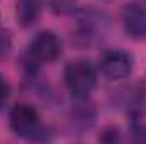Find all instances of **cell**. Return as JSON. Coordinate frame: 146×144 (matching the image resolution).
<instances>
[{
  "instance_id": "cell-1",
  "label": "cell",
  "mask_w": 146,
  "mask_h": 144,
  "mask_svg": "<svg viewBox=\"0 0 146 144\" xmlns=\"http://www.w3.org/2000/svg\"><path fill=\"white\" fill-rule=\"evenodd\" d=\"M65 83L72 97L83 100L94 92L97 85V70L87 59L72 61L65 68Z\"/></svg>"
},
{
  "instance_id": "cell-2",
  "label": "cell",
  "mask_w": 146,
  "mask_h": 144,
  "mask_svg": "<svg viewBox=\"0 0 146 144\" xmlns=\"http://www.w3.org/2000/svg\"><path fill=\"white\" fill-rule=\"evenodd\" d=\"M61 54V41L51 31L39 32L27 48V63L31 66H39L44 63H53Z\"/></svg>"
},
{
  "instance_id": "cell-3",
  "label": "cell",
  "mask_w": 146,
  "mask_h": 144,
  "mask_svg": "<svg viewBox=\"0 0 146 144\" xmlns=\"http://www.w3.org/2000/svg\"><path fill=\"white\" fill-rule=\"evenodd\" d=\"M9 122L12 131L21 137L36 139L37 134H41V117L33 105L27 104L14 105L9 114Z\"/></svg>"
},
{
  "instance_id": "cell-4",
  "label": "cell",
  "mask_w": 146,
  "mask_h": 144,
  "mask_svg": "<svg viewBox=\"0 0 146 144\" xmlns=\"http://www.w3.org/2000/svg\"><path fill=\"white\" fill-rule=\"evenodd\" d=\"M100 71L109 80H124L133 71V58L122 49H109L100 56Z\"/></svg>"
},
{
  "instance_id": "cell-5",
  "label": "cell",
  "mask_w": 146,
  "mask_h": 144,
  "mask_svg": "<svg viewBox=\"0 0 146 144\" xmlns=\"http://www.w3.org/2000/svg\"><path fill=\"white\" fill-rule=\"evenodd\" d=\"M122 24L127 36L133 39H146V9L131 2L122 9Z\"/></svg>"
},
{
  "instance_id": "cell-6",
  "label": "cell",
  "mask_w": 146,
  "mask_h": 144,
  "mask_svg": "<svg viewBox=\"0 0 146 144\" xmlns=\"http://www.w3.org/2000/svg\"><path fill=\"white\" fill-rule=\"evenodd\" d=\"M41 14L39 0H19L17 2V20L22 27L34 26Z\"/></svg>"
},
{
  "instance_id": "cell-7",
  "label": "cell",
  "mask_w": 146,
  "mask_h": 144,
  "mask_svg": "<svg viewBox=\"0 0 146 144\" xmlns=\"http://www.w3.org/2000/svg\"><path fill=\"white\" fill-rule=\"evenodd\" d=\"M9 49H10V36H9V32L0 31V58L7 56Z\"/></svg>"
},
{
  "instance_id": "cell-8",
  "label": "cell",
  "mask_w": 146,
  "mask_h": 144,
  "mask_svg": "<svg viewBox=\"0 0 146 144\" xmlns=\"http://www.w3.org/2000/svg\"><path fill=\"white\" fill-rule=\"evenodd\" d=\"M7 98H9V83H7L5 78L0 75V108L5 105Z\"/></svg>"
}]
</instances>
